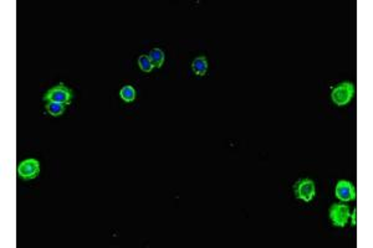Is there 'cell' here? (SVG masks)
Listing matches in <instances>:
<instances>
[{"mask_svg": "<svg viewBox=\"0 0 373 248\" xmlns=\"http://www.w3.org/2000/svg\"><path fill=\"white\" fill-rule=\"evenodd\" d=\"M192 70L197 76H204L208 71V61L204 56L196 57L192 62Z\"/></svg>", "mask_w": 373, "mask_h": 248, "instance_id": "52a82bcc", "label": "cell"}, {"mask_svg": "<svg viewBox=\"0 0 373 248\" xmlns=\"http://www.w3.org/2000/svg\"><path fill=\"white\" fill-rule=\"evenodd\" d=\"M43 100L45 102H56L68 106L71 103V100H72V91L67 86H65L64 83H59L57 86L49 89L44 94Z\"/></svg>", "mask_w": 373, "mask_h": 248, "instance_id": "3957f363", "label": "cell"}, {"mask_svg": "<svg viewBox=\"0 0 373 248\" xmlns=\"http://www.w3.org/2000/svg\"><path fill=\"white\" fill-rule=\"evenodd\" d=\"M138 66L143 72H151V71L155 69L148 55H141L138 57Z\"/></svg>", "mask_w": 373, "mask_h": 248, "instance_id": "8fae6325", "label": "cell"}, {"mask_svg": "<svg viewBox=\"0 0 373 248\" xmlns=\"http://www.w3.org/2000/svg\"><path fill=\"white\" fill-rule=\"evenodd\" d=\"M120 97L122 98L125 102H133L136 100V89L132 86L127 84V86H123L120 91Z\"/></svg>", "mask_w": 373, "mask_h": 248, "instance_id": "30bf717a", "label": "cell"}, {"mask_svg": "<svg viewBox=\"0 0 373 248\" xmlns=\"http://www.w3.org/2000/svg\"><path fill=\"white\" fill-rule=\"evenodd\" d=\"M40 173V163L39 160L30 158L24 160L18 166V174L21 179L31 180L35 179Z\"/></svg>", "mask_w": 373, "mask_h": 248, "instance_id": "5b68a950", "label": "cell"}, {"mask_svg": "<svg viewBox=\"0 0 373 248\" xmlns=\"http://www.w3.org/2000/svg\"><path fill=\"white\" fill-rule=\"evenodd\" d=\"M355 84L352 82H342L337 84L331 92V100L339 107H344L351 102L353 96H355Z\"/></svg>", "mask_w": 373, "mask_h": 248, "instance_id": "6da1fadb", "label": "cell"}, {"mask_svg": "<svg viewBox=\"0 0 373 248\" xmlns=\"http://www.w3.org/2000/svg\"><path fill=\"white\" fill-rule=\"evenodd\" d=\"M293 193L299 200L310 203V201L314 200L315 195H316V184H315L314 180L309 178L297 180L293 185Z\"/></svg>", "mask_w": 373, "mask_h": 248, "instance_id": "7a4b0ae2", "label": "cell"}, {"mask_svg": "<svg viewBox=\"0 0 373 248\" xmlns=\"http://www.w3.org/2000/svg\"><path fill=\"white\" fill-rule=\"evenodd\" d=\"M331 222L336 227H345L351 217L350 207L345 204H333L328 210Z\"/></svg>", "mask_w": 373, "mask_h": 248, "instance_id": "277c9868", "label": "cell"}, {"mask_svg": "<svg viewBox=\"0 0 373 248\" xmlns=\"http://www.w3.org/2000/svg\"><path fill=\"white\" fill-rule=\"evenodd\" d=\"M356 214H357V211H356V209H355L352 214H351V217H352V226L357 225V223H356Z\"/></svg>", "mask_w": 373, "mask_h": 248, "instance_id": "7c38bea8", "label": "cell"}, {"mask_svg": "<svg viewBox=\"0 0 373 248\" xmlns=\"http://www.w3.org/2000/svg\"><path fill=\"white\" fill-rule=\"evenodd\" d=\"M148 56H150L153 67L161 69V67L163 66L164 60H166L163 50H161V48H153V50H151V53L148 54Z\"/></svg>", "mask_w": 373, "mask_h": 248, "instance_id": "ba28073f", "label": "cell"}, {"mask_svg": "<svg viewBox=\"0 0 373 248\" xmlns=\"http://www.w3.org/2000/svg\"><path fill=\"white\" fill-rule=\"evenodd\" d=\"M334 196L342 203L356 200V189L353 184L347 180H340L334 187Z\"/></svg>", "mask_w": 373, "mask_h": 248, "instance_id": "8992f818", "label": "cell"}, {"mask_svg": "<svg viewBox=\"0 0 373 248\" xmlns=\"http://www.w3.org/2000/svg\"><path fill=\"white\" fill-rule=\"evenodd\" d=\"M45 110L49 114H51L53 117H60L64 114L65 110H66V106L61 105V103H56V102H46Z\"/></svg>", "mask_w": 373, "mask_h": 248, "instance_id": "9c48e42d", "label": "cell"}]
</instances>
